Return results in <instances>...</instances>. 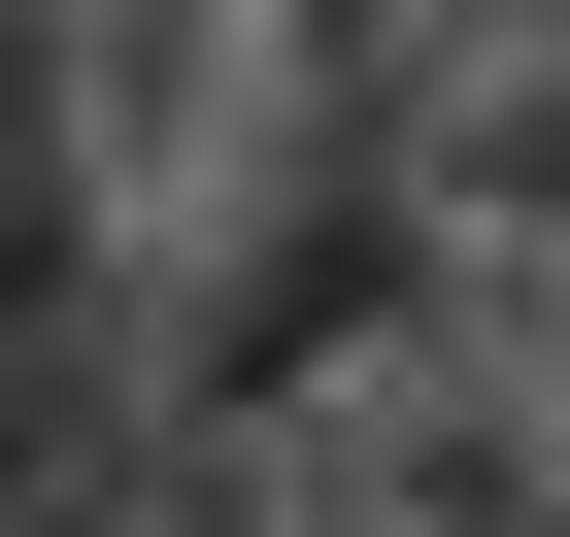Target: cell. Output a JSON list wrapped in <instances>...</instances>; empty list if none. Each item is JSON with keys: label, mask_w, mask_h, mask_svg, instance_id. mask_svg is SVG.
I'll list each match as a JSON object with an SVG mask.
<instances>
[{"label": "cell", "mask_w": 570, "mask_h": 537, "mask_svg": "<svg viewBox=\"0 0 570 537\" xmlns=\"http://www.w3.org/2000/svg\"><path fill=\"white\" fill-rule=\"evenodd\" d=\"M403 336H470V235H436L403 168H235V202L168 235V303H135L168 437H303V403L403 370Z\"/></svg>", "instance_id": "6da1fadb"}, {"label": "cell", "mask_w": 570, "mask_h": 537, "mask_svg": "<svg viewBox=\"0 0 570 537\" xmlns=\"http://www.w3.org/2000/svg\"><path fill=\"white\" fill-rule=\"evenodd\" d=\"M403 202L470 235V303H537V235H570V68H436V101H403Z\"/></svg>", "instance_id": "7a4b0ae2"}, {"label": "cell", "mask_w": 570, "mask_h": 537, "mask_svg": "<svg viewBox=\"0 0 570 537\" xmlns=\"http://www.w3.org/2000/svg\"><path fill=\"white\" fill-rule=\"evenodd\" d=\"M135 336V168H0V370H101Z\"/></svg>", "instance_id": "3957f363"}, {"label": "cell", "mask_w": 570, "mask_h": 537, "mask_svg": "<svg viewBox=\"0 0 570 537\" xmlns=\"http://www.w3.org/2000/svg\"><path fill=\"white\" fill-rule=\"evenodd\" d=\"M537 537H570V303H537Z\"/></svg>", "instance_id": "277c9868"}]
</instances>
